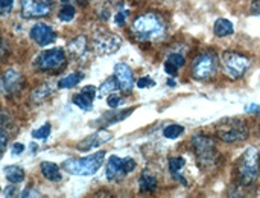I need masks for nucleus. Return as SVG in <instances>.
<instances>
[{
    "label": "nucleus",
    "instance_id": "29",
    "mask_svg": "<svg viewBox=\"0 0 260 198\" xmlns=\"http://www.w3.org/2000/svg\"><path fill=\"white\" fill-rule=\"evenodd\" d=\"M50 124H44L43 127H40L38 130H35L34 133H32V137L34 139H46V137H49V134H50Z\"/></svg>",
    "mask_w": 260,
    "mask_h": 198
},
{
    "label": "nucleus",
    "instance_id": "6",
    "mask_svg": "<svg viewBox=\"0 0 260 198\" xmlns=\"http://www.w3.org/2000/svg\"><path fill=\"white\" fill-rule=\"evenodd\" d=\"M248 134H250V130H248L247 124L239 121V119L224 121L218 127V137L222 142H227V144L244 142V140H247Z\"/></svg>",
    "mask_w": 260,
    "mask_h": 198
},
{
    "label": "nucleus",
    "instance_id": "39",
    "mask_svg": "<svg viewBox=\"0 0 260 198\" xmlns=\"http://www.w3.org/2000/svg\"><path fill=\"white\" fill-rule=\"evenodd\" d=\"M23 151H24V145H21V144H14L12 145V154L14 156H20Z\"/></svg>",
    "mask_w": 260,
    "mask_h": 198
},
{
    "label": "nucleus",
    "instance_id": "19",
    "mask_svg": "<svg viewBox=\"0 0 260 198\" xmlns=\"http://www.w3.org/2000/svg\"><path fill=\"white\" fill-rule=\"evenodd\" d=\"M213 32L216 37L219 38H224V37H229V35H233L235 32V26L230 20L227 18H218L215 21V26H213Z\"/></svg>",
    "mask_w": 260,
    "mask_h": 198
},
{
    "label": "nucleus",
    "instance_id": "30",
    "mask_svg": "<svg viewBox=\"0 0 260 198\" xmlns=\"http://www.w3.org/2000/svg\"><path fill=\"white\" fill-rule=\"evenodd\" d=\"M168 61L169 63H172L175 67H183L184 64H186V60H184V56L181 55V53H171L169 56H168Z\"/></svg>",
    "mask_w": 260,
    "mask_h": 198
},
{
    "label": "nucleus",
    "instance_id": "11",
    "mask_svg": "<svg viewBox=\"0 0 260 198\" xmlns=\"http://www.w3.org/2000/svg\"><path fill=\"white\" fill-rule=\"evenodd\" d=\"M24 84V79L20 72L9 69L2 75V92L5 96H12L21 90Z\"/></svg>",
    "mask_w": 260,
    "mask_h": 198
},
{
    "label": "nucleus",
    "instance_id": "31",
    "mask_svg": "<svg viewBox=\"0 0 260 198\" xmlns=\"http://www.w3.org/2000/svg\"><path fill=\"white\" fill-rule=\"evenodd\" d=\"M107 102H108V107H110V108H117V107L123 102V99H122L120 96H117V95L113 93V95L108 96Z\"/></svg>",
    "mask_w": 260,
    "mask_h": 198
},
{
    "label": "nucleus",
    "instance_id": "32",
    "mask_svg": "<svg viewBox=\"0 0 260 198\" xmlns=\"http://www.w3.org/2000/svg\"><path fill=\"white\" fill-rule=\"evenodd\" d=\"M155 86V82L151 79V78H140L139 81H137V87L139 89H151V87H154Z\"/></svg>",
    "mask_w": 260,
    "mask_h": 198
},
{
    "label": "nucleus",
    "instance_id": "5",
    "mask_svg": "<svg viewBox=\"0 0 260 198\" xmlns=\"http://www.w3.org/2000/svg\"><path fill=\"white\" fill-rule=\"evenodd\" d=\"M221 64H222V72L230 79L242 78L251 67V61L248 56H245L239 52H233V50H227L222 53Z\"/></svg>",
    "mask_w": 260,
    "mask_h": 198
},
{
    "label": "nucleus",
    "instance_id": "3",
    "mask_svg": "<svg viewBox=\"0 0 260 198\" xmlns=\"http://www.w3.org/2000/svg\"><path fill=\"white\" fill-rule=\"evenodd\" d=\"M236 173L241 186H250L257 180L260 173V154L257 148L250 147L244 151L238 162Z\"/></svg>",
    "mask_w": 260,
    "mask_h": 198
},
{
    "label": "nucleus",
    "instance_id": "34",
    "mask_svg": "<svg viewBox=\"0 0 260 198\" xmlns=\"http://www.w3.org/2000/svg\"><path fill=\"white\" fill-rule=\"evenodd\" d=\"M126 15H128V11H119V12L116 14V17H114V21H116V24H119V26L125 24Z\"/></svg>",
    "mask_w": 260,
    "mask_h": 198
},
{
    "label": "nucleus",
    "instance_id": "21",
    "mask_svg": "<svg viewBox=\"0 0 260 198\" xmlns=\"http://www.w3.org/2000/svg\"><path fill=\"white\" fill-rule=\"evenodd\" d=\"M119 89H120V86H119L116 76L114 78H108V79L104 81V84H101V87L98 90V95H99V98H105V96H110V95L116 93Z\"/></svg>",
    "mask_w": 260,
    "mask_h": 198
},
{
    "label": "nucleus",
    "instance_id": "12",
    "mask_svg": "<svg viewBox=\"0 0 260 198\" xmlns=\"http://www.w3.org/2000/svg\"><path fill=\"white\" fill-rule=\"evenodd\" d=\"M30 38L38 46H49L56 40V34L50 26H47L44 23H38L30 29Z\"/></svg>",
    "mask_w": 260,
    "mask_h": 198
},
{
    "label": "nucleus",
    "instance_id": "33",
    "mask_svg": "<svg viewBox=\"0 0 260 198\" xmlns=\"http://www.w3.org/2000/svg\"><path fill=\"white\" fill-rule=\"evenodd\" d=\"M14 6V0H0V11L3 15H6Z\"/></svg>",
    "mask_w": 260,
    "mask_h": 198
},
{
    "label": "nucleus",
    "instance_id": "1",
    "mask_svg": "<svg viewBox=\"0 0 260 198\" xmlns=\"http://www.w3.org/2000/svg\"><path fill=\"white\" fill-rule=\"evenodd\" d=\"M133 35L143 43L160 41L166 35V23L165 20L154 12H146L139 15L131 26Z\"/></svg>",
    "mask_w": 260,
    "mask_h": 198
},
{
    "label": "nucleus",
    "instance_id": "35",
    "mask_svg": "<svg viewBox=\"0 0 260 198\" xmlns=\"http://www.w3.org/2000/svg\"><path fill=\"white\" fill-rule=\"evenodd\" d=\"M165 70H166V73L171 75V76H177V73H178V67H175V66H174L172 63H169V61L165 63Z\"/></svg>",
    "mask_w": 260,
    "mask_h": 198
},
{
    "label": "nucleus",
    "instance_id": "40",
    "mask_svg": "<svg viewBox=\"0 0 260 198\" xmlns=\"http://www.w3.org/2000/svg\"><path fill=\"white\" fill-rule=\"evenodd\" d=\"M15 192H17V189H15V188L8 186V188H5V189H3V197H14V195H15Z\"/></svg>",
    "mask_w": 260,
    "mask_h": 198
},
{
    "label": "nucleus",
    "instance_id": "27",
    "mask_svg": "<svg viewBox=\"0 0 260 198\" xmlns=\"http://www.w3.org/2000/svg\"><path fill=\"white\" fill-rule=\"evenodd\" d=\"M75 14H76V11H75V8L72 5H64L61 8L59 14H58V18L61 21H70V20L75 18Z\"/></svg>",
    "mask_w": 260,
    "mask_h": 198
},
{
    "label": "nucleus",
    "instance_id": "26",
    "mask_svg": "<svg viewBox=\"0 0 260 198\" xmlns=\"http://www.w3.org/2000/svg\"><path fill=\"white\" fill-rule=\"evenodd\" d=\"M183 133H184V127L183 125H178V124H172V125H169V127H166L163 130V136L166 139H177Z\"/></svg>",
    "mask_w": 260,
    "mask_h": 198
},
{
    "label": "nucleus",
    "instance_id": "37",
    "mask_svg": "<svg viewBox=\"0 0 260 198\" xmlns=\"http://www.w3.org/2000/svg\"><path fill=\"white\" fill-rule=\"evenodd\" d=\"M250 12L253 15H257L260 17V0H253L251 5H250Z\"/></svg>",
    "mask_w": 260,
    "mask_h": 198
},
{
    "label": "nucleus",
    "instance_id": "18",
    "mask_svg": "<svg viewBox=\"0 0 260 198\" xmlns=\"http://www.w3.org/2000/svg\"><path fill=\"white\" fill-rule=\"evenodd\" d=\"M40 169H41V174L44 176V179H47L49 182H55V183L61 182V171L55 163L43 162L40 165Z\"/></svg>",
    "mask_w": 260,
    "mask_h": 198
},
{
    "label": "nucleus",
    "instance_id": "15",
    "mask_svg": "<svg viewBox=\"0 0 260 198\" xmlns=\"http://www.w3.org/2000/svg\"><path fill=\"white\" fill-rule=\"evenodd\" d=\"M126 174L128 173L125 169V159H120L117 156H111L108 160V165H107V179L110 182H119Z\"/></svg>",
    "mask_w": 260,
    "mask_h": 198
},
{
    "label": "nucleus",
    "instance_id": "9",
    "mask_svg": "<svg viewBox=\"0 0 260 198\" xmlns=\"http://www.w3.org/2000/svg\"><path fill=\"white\" fill-rule=\"evenodd\" d=\"M216 69H218V61L215 55L206 52L195 58L193 66H192V75L198 81H206V79H210L216 73Z\"/></svg>",
    "mask_w": 260,
    "mask_h": 198
},
{
    "label": "nucleus",
    "instance_id": "42",
    "mask_svg": "<svg viewBox=\"0 0 260 198\" xmlns=\"http://www.w3.org/2000/svg\"><path fill=\"white\" fill-rule=\"evenodd\" d=\"M245 111H247V113H257V111H260V107L257 104H250V105L245 108Z\"/></svg>",
    "mask_w": 260,
    "mask_h": 198
},
{
    "label": "nucleus",
    "instance_id": "4",
    "mask_svg": "<svg viewBox=\"0 0 260 198\" xmlns=\"http://www.w3.org/2000/svg\"><path fill=\"white\" fill-rule=\"evenodd\" d=\"M104 159H105V153L99 151L84 159H69L61 165V168L67 171L69 174L87 177V176H93L94 173H98V169L104 163Z\"/></svg>",
    "mask_w": 260,
    "mask_h": 198
},
{
    "label": "nucleus",
    "instance_id": "13",
    "mask_svg": "<svg viewBox=\"0 0 260 198\" xmlns=\"http://www.w3.org/2000/svg\"><path fill=\"white\" fill-rule=\"evenodd\" d=\"M114 76L120 86V90L129 92L134 87V73L131 67L125 63H117L114 66Z\"/></svg>",
    "mask_w": 260,
    "mask_h": 198
},
{
    "label": "nucleus",
    "instance_id": "28",
    "mask_svg": "<svg viewBox=\"0 0 260 198\" xmlns=\"http://www.w3.org/2000/svg\"><path fill=\"white\" fill-rule=\"evenodd\" d=\"M184 165H186V160L183 157H174V159L169 160V171L172 174H178L183 169Z\"/></svg>",
    "mask_w": 260,
    "mask_h": 198
},
{
    "label": "nucleus",
    "instance_id": "23",
    "mask_svg": "<svg viewBox=\"0 0 260 198\" xmlns=\"http://www.w3.org/2000/svg\"><path fill=\"white\" fill-rule=\"evenodd\" d=\"M134 111V108H128V110H125V111H119V113H116V115H105V116H102L101 118V125H110V124H116V122H120V121H123L125 118H128L131 113Z\"/></svg>",
    "mask_w": 260,
    "mask_h": 198
},
{
    "label": "nucleus",
    "instance_id": "41",
    "mask_svg": "<svg viewBox=\"0 0 260 198\" xmlns=\"http://www.w3.org/2000/svg\"><path fill=\"white\" fill-rule=\"evenodd\" d=\"M37 195H38V192L37 191H32V189H24L20 194V197H37Z\"/></svg>",
    "mask_w": 260,
    "mask_h": 198
},
{
    "label": "nucleus",
    "instance_id": "10",
    "mask_svg": "<svg viewBox=\"0 0 260 198\" xmlns=\"http://www.w3.org/2000/svg\"><path fill=\"white\" fill-rule=\"evenodd\" d=\"M53 8V0H21L23 18H40L49 15Z\"/></svg>",
    "mask_w": 260,
    "mask_h": 198
},
{
    "label": "nucleus",
    "instance_id": "38",
    "mask_svg": "<svg viewBox=\"0 0 260 198\" xmlns=\"http://www.w3.org/2000/svg\"><path fill=\"white\" fill-rule=\"evenodd\" d=\"M0 136H2V153H5L6 147H8V136H6V130L5 128H2Z\"/></svg>",
    "mask_w": 260,
    "mask_h": 198
},
{
    "label": "nucleus",
    "instance_id": "22",
    "mask_svg": "<svg viewBox=\"0 0 260 198\" xmlns=\"http://www.w3.org/2000/svg\"><path fill=\"white\" fill-rule=\"evenodd\" d=\"M139 186L142 192H154L157 188V177L148 173H143L142 177L139 179Z\"/></svg>",
    "mask_w": 260,
    "mask_h": 198
},
{
    "label": "nucleus",
    "instance_id": "20",
    "mask_svg": "<svg viewBox=\"0 0 260 198\" xmlns=\"http://www.w3.org/2000/svg\"><path fill=\"white\" fill-rule=\"evenodd\" d=\"M3 174H5V177H6V180L8 182H11V183H21L23 180H24V171L20 168V166H15V165H12V166H5L3 168Z\"/></svg>",
    "mask_w": 260,
    "mask_h": 198
},
{
    "label": "nucleus",
    "instance_id": "43",
    "mask_svg": "<svg viewBox=\"0 0 260 198\" xmlns=\"http://www.w3.org/2000/svg\"><path fill=\"white\" fill-rule=\"evenodd\" d=\"M168 86H171V87H175L177 84H175V81H172V79H169V81H168Z\"/></svg>",
    "mask_w": 260,
    "mask_h": 198
},
{
    "label": "nucleus",
    "instance_id": "14",
    "mask_svg": "<svg viewBox=\"0 0 260 198\" xmlns=\"http://www.w3.org/2000/svg\"><path fill=\"white\" fill-rule=\"evenodd\" d=\"M111 139H113V134H111L110 131H105V130H104V131H98V133H94V134L85 137L84 140H81V142L76 145V150L81 151V153H85V151H90V150H93V148L101 147L102 144H105V142H108V140H111Z\"/></svg>",
    "mask_w": 260,
    "mask_h": 198
},
{
    "label": "nucleus",
    "instance_id": "24",
    "mask_svg": "<svg viewBox=\"0 0 260 198\" xmlns=\"http://www.w3.org/2000/svg\"><path fill=\"white\" fill-rule=\"evenodd\" d=\"M82 79H84V73L75 72V73H70V75L66 76V78H62V79L58 82V87H59V89H72V87L78 86Z\"/></svg>",
    "mask_w": 260,
    "mask_h": 198
},
{
    "label": "nucleus",
    "instance_id": "2",
    "mask_svg": "<svg viewBox=\"0 0 260 198\" xmlns=\"http://www.w3.org/2000/svg\"><path fill=\"white\" fill-rule=\"evenodd\" d=\"M192 150L197 156L201 169H213L219 162V153L216 150L215 140L206 134H195L190 140Z\"/></svg>",
    "mask_w": 260,
    "mask_h": 198
},
{
    "label": "nucleus",
    "instance_id": "25",
    "mask_svg": "<svg viewBox=\"0 0 260 198\" xmlns=\"http://www.w3.org/2000/svg\"><path fill=\"white\" fill-rule=\"evenodd\" d=\"M73 104L78 105L81 110H85V111H90L93 108V99L82 92L73 96Z\"/></svg>",
    "mask_w": 260,
    "mask_h": 198
},
{
    "label": "nucleus",
    "instance_id": "8",
    "mask_svg": "<svg viewBox=\"0 0 260 198\" xmlns=\"http://www.w3.org/2000/svg\"><path fill=\"white\" fill-rule=\"evenodd\" d=\"M91 44H93V49L98 55H113L119 50L122 40L117 35H114L105 29H99L94 34Z\"/></svg>",
    "mask_w": 260,
    "mask_h": 198
},
{
    "label": "nucleus",
    "instance_id": "36",
    "mask_svg": "<svg viewBox=\"0 0 260 198\" xmlns=\"http://www.w3.org/2000/svg\"><path fill=\"white\" fill-rule=\"evenodd\" d=\"M82 93H85L87 96H90L91 99H94L96 95H98V90H96V87H93V86H85V87L82 89Z\"/></svg>",
    "mask_w": 260,
    "mask_h": 198
},
{
    "label": "nucleus",
    "instance_id": "7",
    "mask_svg": "<svg viewBox=\"0 0 260 198\" xmlns=\"http://www.w3.org/2000/svg\"><path fill=\"white\" fill-rule=\"evenodd\" d=\"M66 66V53L62 49H49L35 58V67L44 73H55Z\"/></svg>",
    "mask_w": 260,
    "mask_h": 198
},
{
    "label": "nucleus",
    "instance_id": "16",
    "mask_svg": "<svg viewBox=\"0 0 260 198\" xmlns=\"http://www.w3.org/2000/svg\"><path fill=\"white\" fill-rule=\"evenodd\" d=\"M87 50H88V43L84 35H79L69 43V52L75 58H84L87 55Z\"/></svg>",
    "mask_w": 260,
    "mask_h": 198
},
{
    "label": "nucleus",
    "instance_id": "17",
    "mask_svg": "<svg viewBox=\"0 0 260 198\" xmlns=\"http://www.w3.org/2000/svg\"><path fill=\"white\" fill-rule=\"evenodd\" d=\"M52 93H53V87L49 82H44L30 93V102L32 104H41V102L47 101Z\"/></svg>",
    "mask_w": 260,
    "mask_h": 198
}]
</instances>
